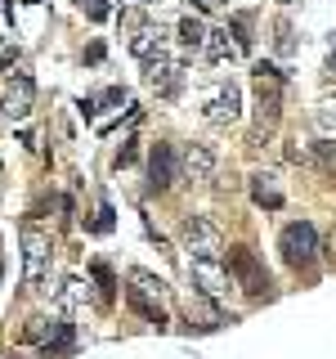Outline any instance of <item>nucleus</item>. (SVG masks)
Here are the masks:
<instances>
[{
  "label": "nucleus",
  "mask_w": 336,
  "mask_h": 359,
  "mask_svg": "<svg viewBox=\"0 0 336 359\" xmlns=\"http://www.w3.org/2000/svg\"><path fill=\"white\" fill-rule=\"evenodd\" d=\"M328 72H336V45H332V54H328Z\"/></svg>",
  "instance_id": "nucleus-25"
},
{
  "label": "nucleus",
  "mask_w": 336,
  "mask_h": 359,
  "mask_svg": "<svg viewBox=\"0 0 336 359\" xmlns=\"http://www.w3.org/2000/svg\"><path fill=\"white\" fill-rule=\"evenodd\" d=\"M157 45H162V32H139V36L130 41V50H134V54H139V59H144V54H153Z\"/></svg>",
  "instance_id": "nucleus-20"
},
{
  "label": "nucleus",
  "mask_w": 336,
  "mask_h": 359,
  "mask_svg": "<svg viewBox=\"0 0 336 359\" xmlns=\"http://www.w3.org/2000/svg\"><path fill=\"white\" fill-rule=\"evenodd\" d=\"M314 121H318L323 130H336V99H323V104L314 108Z\"/></svg>",
  "instance_id": "nucleus-21"
},
{
  "label": "nucleus",
  "mask_w": 336,
  "mask_h": 359,
  "mask_svg": "<svg viewBox=\"0 0 336 359\" xmlns=\"http://www.w3.org/2000/svg\"><path fill=\"white\" fill-rule=\"evenodd\" d=\"M188 319H197V328H220V310L211 297H202V292H193L188 297Z\"/></svg>",
  "instance_id": "nucleus-15"
},
{
  "label": "nucleus",
  "mask_w": 336,
  "mask_h": 359,
  "mask_svg": "<svg viewBox=\"0 0 336 359\" xmlns=\"http://www.w3.org/2000/svg\"><path fill=\"white\" fill-rule=\"evenodd\" d=\"M206 32L211 27H202V18H193V14L179 18V45H188V50H202V45H206Z\"/></svg>",
  "instance_id": "nucleus-17"
},
{
  "label": "nucleus",
  "mask_w": 336,
  "mask_h": 359,
  "mask_svg": "<svg viewBox=\"0 0 336 359\" xmlns=\"http://www.w3.org/2000/svg\"><path fill=\"white\" fill-rule=\"evenodd\" d=\"M220 5H229V0H220Z\"/></svg>",
  "instance_id": "nucleus-27"
},
{
  "label": "nucleus",
  "mask_w": 336,
  "mask_h": 359,
  "mask_svg": "<svg viewBox=\"0 0 336 359\" xmlns=\"http://www.w3.org/2000/svg\"><path fill=\"white\" fill-rule=\"evenodd\" d=\"M278 252H283L287 265H309L314 256H318V229H314L309 220H291L283 224V233H278Z\"/></svg>",
  "instance_id": "nucleus-3"
},
{
  "label": "nucleus",
  "mask_w": 336,
  "mask_h": 359,
  "mask_svg": "<svg viewBox=\"0 0 336 359\" xmlns=\"http://www.w3.org/2000/svg\"><path fill=\"white\" fill-rule=\"evenodd\" d=\"M50 261H54V238L41 229V224H22V278H27L31 292H45V278H50Z\"/></svg>",
  "instance_id": "nucleus-1"
},
{
  "label": "nucleus",
  "mask_w": 336,
  "mask_h": 359,
  "mask_svg": "<svg viewBox=\"0 0 336 359\" xmlns=\"http://www.w3.org/2000/svg\"><path fill=\"white\" fill-rule=\"evenodd\" d=\"M206 121L211 126H233V121H242V90L238 86H220L216 95H211V104H206Z\"/></svg>",
  "instance_id": "nucleus-9"
},
{
  "label": "nucleus",
  "mask_w": 336,
  "mask_h": 359,
  "mask_svg": "<svg viewBox=\"0 0 336 359\" xmlns=\"http://www.w3.org/2000/svg\"><path fill=\"white\" fill-rule=\"evenodd\" d=\"M188 274H193V287L211 301H224L233 287V274H224L220 261H188Z\"/></svg>",
  "instance_id": "nucleus-8"
},
{
  "label": "nucleus",
  "mask_w": 336,
  "mask_h": 359,
  "mask_svg": "<svg viewBox=\"0 0 336 359\" xmlns=\"http://www.w3.org/2000/svg\"><path fill=\"white\" fill-rule=\"evenodd\" d=\"M94 278H99V287H104V297L112 292V274H108V265H94Z\"/></svg>",
  "instance_id": "nucleus-24"
},
{
  "label": "nucleus",
  "mask_w": 336,
  "mask_h": 359,
  "mask_svg": "<svg viewBox=\"0 0 336 359\" xmlns=\"http://www.w3.org/2000/svg\"><path fill=\"white\" fill-rule=\"evenodd\" d=\"M63 306L67 310H81V306H90V301H94V287H90L85 283V278H67V283H63Z\"/></svg>",
  "instance_id": "nucleus-16"
},
{
  "label": "nucleus",
  "mask_w": 336,
  "mask_h": 359,
  "mask_svg": "<svg viewBox=\"0 0 336 359\" xmlns=\"http://www.w3.org/2000/svg\"><path fill=\"white\" fill-rule=\"evenodd\" d=\"M130 287H139V292H148V297L162 301L166 297V283L157 274H148V269H130Z\"/></svg>",
  "instance_id": "nucleus-18"
},
{
  "label": "nucleus",
  "mask_w": 336,
  "mask_h": 359,
  "mask_svg": "<svg viewBox=\"0 0 336 359\" xmlns=\"http://www.w3.org/2000/svg\"><path fill=\"white\" fill-rule=\"evenodd\" d=\"M94 229H99V233H108V229H112V207H108V202L99 207V220H94Z\"/></svg>",
  "instance_id": "nucleus-23"
},
{
  "label": "nucleus",
  "mask_w": 336,
  "mask_h": 359,
  "mask_svg": "<svg viewBox=\"0 0 336 359\" xmlns=\"http://www.w3.org/2000/svg\"><path fill=\"white\" fill-rule=\"evenodd\" d=\"M36 104V86H31V76H14V81H5L0 90V117L5 121H22Z\"/></svg>",
  "instance_id": "nucleus-7"
},
{
  "label": "nucleus",
  "mask_w": 336,
  "mask_h": 359,
  "mask_svg": "<svg viewBox=\"0 0 336 359\" xmlns=\"http://www.w3.org/2000/svg\"><path fill=\"white\" fill-rule=\"evenodd\" d=\"M314 166H318L323 175H336V140L314 144Z\"/></svg>",
  "instance_id": "nucleus-19"
},
{
  "label": "nucleus",
  "mask_w": 336,
  "mask_h": 359,
  "mask_svg": "<svg viewBox=\"0 0 336 359\" xmlns=\"http://www.w3.org/2000/svg\"><path fill=\"white\" fill-rule=\"evenodd\" d=\"M229 274H233V283H238L242 292H251V297H260V292L269 287V274L260 269V261H255L246 247H233L229 252Z\"/></svg>",
  "instance_id": "nucleus-6"
},
{
  "label": "nucleus",
  "mask_w": 336,
  "mask_h": 359,
  "mask_svg": "<svg viewBox=\"0 0 336 359\" xmlns=\"http://www.w3.org/2000/svg\"><path fill=\"white\" fill-rule=\"evenodd\" d=\"M202 50H206V59H211V63H233V59L242 54V45H238V41H229V27H211Z\"/></svg>",
  "instance_id": "nucleus-12"
},
{
  "label": "nucleus",
  "mask_w": 336,
  "mask_h": 359,
  "mask_svg": "<svg viewBox=\"0 0 336 359\" xmlns=\"http://www.w3.org/2000/svg\"><path fill=\"white\" fill-rule=\"evenodd\" d=\"M179 238H184L188 261H220L224 256V233H220V224L206 220V216H184Z\"/></svg>",
  "instance_id": "nucleus-2"
},
{
  "label": "nucleus",
  "mask_w": 336,
  "mask_h": 359,
  "mask_svg": "<svg viewBox=\"0 0 336 359\" xmlns=\"http://www.w3.org/2000/svg\"><path fill=\"white\" fill-rule=\"evenodd\" d=\"M175 162H179V157H175L171 144H157V149L148 153V184L157 189V194H166V189L179 180V175H175Z\"/></svg>",
  "instance_id": "nucleus-10"
},
{
  "label": "nucleus",
  "mask_w": 336,
  "mask_h": 359,
  "mask_svg": "<svg viewBox=\"0 0 336 359\" xmlns=\"http://www.w3.org/2000/svg\"><path fill=\"white\" fill-rule=\"evenodd\" d=\"M179 166H184V180L202 184V180L216 175V153H211L206 144H184V153H179Z\"/></svg>",
  "instance_id": "nucleus-11"
},
{
  "label": "nucleus",
  "mask_w": 336,
  "mask_h": 359,
  "mask_svg": "<svg viewBox=\"0 0 336 359\" xmlns=\"http://www.w3.org/2000/svg\"><path fill=\"white\" fill-rule=\"evenodd\" d=\"M126 301H130L134 314H144V319L153 323V328H166V310H162L157 297H148V292H139V287H126Z\"/></svg>",
  "instance_id": "nucleus-13"
},
{
  "label": "nucleus",
  "mask_w": 336,
  "mask_h": 359,
  "mask_svg": "<svg viewBox=\"0 0 336 359\" xmlns=\"http://www.w3.org/2000/svg\"><path fill=\"white\" fill-rule=\"evenodd\" d=\"M144 5H157V0H144Z\"/></svg>",
  "instance_id": "nucleus-26"
},
{
  "label": "nucleus",
  "mask_w": 336,
  "mask_h": 359,
  "mask_svg": "<svg viewBox=\"0 0 336 359\" xmlns=\"http://www.w3.org/2000/svg\"><path fill=\"white\" fill-rule=\"evenodd\" d=\"M0 175H5V166H0Z\"/></svg>",
  "instance_id": "nucleus-28"
},
{
  "label": "nucleus",
  "mask_w": 336,
  "mask_h": 359,
  "mask_svg": "<svg viewBox=\"0 0 336 359\" xmlns=\"http://www.w3.org/2000/svg\"><path fill=\"white\" fill-rule=\"evenodd\" d=\"M81 9H85V14L94 18V22H104V18H108V5H104V0H81Z\"/></svg>",
  "instance_id": "nucleus-22"
},
{
  "label": "nucleus",
  "mask_w": 336,
  "mask_h": 359,
  "mask_svg": "<svg viewBox=\"0 0 336 359\" xmlns=\"http://www.w3.org/2000/svg\"><path fill=\"white\" fill-rule=\"evenodd\" d=\"M139 63H144V81H148L157 95L171 99L175 90H179V63H175V54L166 50V45H157V50H153V54H144Z\"/></svg>",
  "instance_id": "nucleus-4"
},
{
  "label": "nucleus",
  "mask_w": 336,
  "mask_h": 359,
  "mask_svg": "<svg viewBox=\"0 0 336 359\" xmlns=\"http://www.w3.org/2000/svg\"><path fill=\"white\" fill-rule=\"evenodd\" d=\"M255 95H260V121H265V126H274L278 108H283V72H278L274 63L255 67Z\"/></svg>",
  "instance_id": "nucleus-5"
},
{
  "label": "nucleus",
  "mask_w": 336,
  "mask_h": 359,
  "mask_svg": "<svg viewBox=\"0 0 336 359\" xmlns=\"http://www.w3.org/2000/svg\"><path fill=\"white\" fill-rule=\"evenodd\" d=\"M251 198L255 207H269V211L283 207V189L274 184V175H251Z\"/></svg>",
  "instance_id": "nucleus-14"
}]
</instances>
